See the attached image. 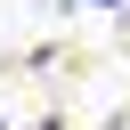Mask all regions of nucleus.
<instances>
[{"label":"nucleus","instance_id":"1","mask_svg":"<svg viewBox=\"0 0 130 130\" xmlns=\"http://www.w3.org/2000/svg\"><path fill=\"white\" fill-rule=\"evenodd\" d=\"M106 130H130V114H114V122H106Z\"/></svg>","mask_w":130,"mask_h":130},{"label":"nucleus","instance_id":"3","mask_svg":"<svg viewBox=\"0 0 130 130\" xmlns=\"http://www.w3.org/2000/svg\"><path fill=\"white\" fill-rule=\"evenodd\" d=\"M41 130H49V122H41Z\"/></svg>","mask_w":130,"mask_h":130},{"label":"nucleus","instance_id":"2","mask_svg":"<svg viewBox=\"0 0 130 130\" xmlns=\"http://www.w3.org/2000/svg\"><path fill=\"white\" fill-rule=\"evenodd\" d=\"M98 8H122V0H98Z\"/></svg>","mask_w":130,"mask_h":130}]
</instances>
